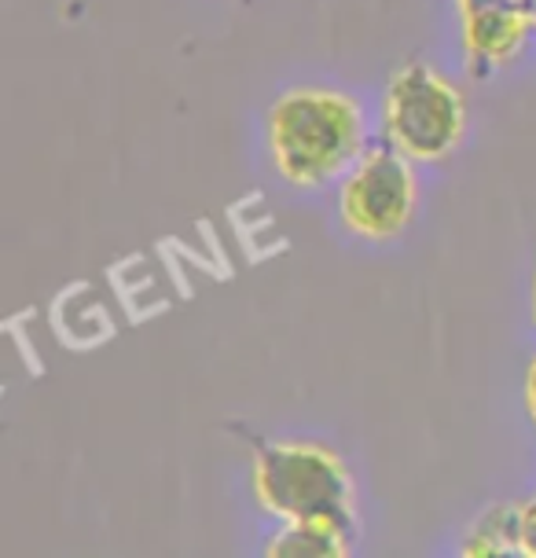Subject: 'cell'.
Wrapping results in <instances>:
<instances>
[{
  "label": "cell",
  "instance_id": "5b68a950",
  "mask_svg": "<svg viewBox=\"0 0 536 558\" xmlns=\"http://www.w3.org/2000/svg\"><path fill=\"white\" fill-rule=\"evenodd\" d=\"M463 15V45L471 74L485 82L503 63H511L529 41L536 19L519 0H466L460 4Z\"/></svg>",
  "mask_w": 536,
  "mask_h": 558
},
{
  "label": "cell",
  "instance_id": "6da1fadb",
  "mask_svg": "<svg viewBox=\"0 0 536 558\" xmlns=\"http://www.w3.org/2000/svg\"><path fill=\"white\" fill-rule=\"evenodd\" d=\"M232 434H240L251 445L254 493L268 514H276L280 522L327 518L356 536L353 477L331 448L309 441H276V437L246 430L243 423H232Z\"/></svg>",
  "mask_w": 536,
  "mask_h": 558
},
{
  "label": "cell",
  "instance_id": "ba28073f",
  "mask_svg": "<svg viewBox=\"0 0 536 558\" xmlns=\"http://www.w3.org/2000/svg\"><path fill=\"white\" fill-rule=\"evenodd\" d=\"M522 551L525 558H536V500L522 504Z\"/></svg>",
  "mask_w": 536,
  "mask_h": 558
},
{
  "label": "cell",
  "instance_id": "52a82bcc",
  "mask_svg": "<svg viewBox=\"0 0 536 558\" xmlns=\"http://www.w3.org/2000/svg\"><path fill=\"white\" fill-rule=\"evenodd\" d=\"M463 555L466 558H508V555H522V507L514 504H500L489 507L478 525L466 533L463 541Z\"/></svg>",
  "mask_w": 536,
  "mask_h": 558
},
{
  "label": "cell",
  "instance_id": "277c9868",
  "mask_svg": "<svg viewBox=\"0 0 536 558\" xmlns=\"http://www.w3.org/2000/svg\"><path fill=\"white\" fill-rule=\"evenodd\" d=\"M342 221L364 239H393L415 209V177L397 147L367 151L342 184Z\"/></svg>",
  "mask_w": 536,
  "mask_h": 558
},
{
  "label": "cell",
  "instance_id": "7a4b0ae2",
  "mask_svg": "<svg viewBox=\"0 0 536 558\" xmlns=\"http://www.w3.org/2000/svg\"><path fill=\"white\" fill-rule=\"evenodd\" d=\"M364 147L356 99L324 88H294L268 111V151L287 184L320 187Z\"/></svg>",
  "mask_w": 536,
  "mask_h": 558
},
{
  "label": "cell",
  "instance_id": "8fae6325",
  "mask_svg": "<svg viewBox=\"0 0 536 558\" xmlns=\"http://www.w3.org/2000/svg\"><path fill=\"white\" fill-rule=\"evenodd\" d=\"M533 316H536V279H533Z\"/></svg>",
  "mask_w": 536,
  "mask_h": 558
},
{
  "label": "cell",
  "instance_id": "8992f818",
  "mask_svg": "<svg viewBox=\"0 0 536 558\" xmlns=\"http://www.w3.org/2000/svg\"><path fill=\"white\" fill-rule=\"evenodd\" d=\"M356 536L327 518H297L283 522V530L272 536L268 555L272 558H342L350 555Z\"/></svg>",
  "mask_w": 536,
  "mask_h": 558
},
{
  "label": "cell",
  "instance_id": "3957f363",
  "mask_svg": "<svg viewBox=\"0 0 536 558\" xmlns=\"http://www.w3.org/2000/svg\"><path fill=\"white\" fill-rule=\"evenodd\" d=\"M386 140L412 162H441L463 140V96L426 63H404L382 104Z\"/></svg>",
  "mask_w": 536,
  "mask_h": 558
},
{
  "label": "cell",
  "instance_id": "7c38bea8",
  "mask_svg": "<svg viewBox=\"0 0 536 558\" xmlns=\"http://www.w3.org/2000/svg\"><path fill=\"white\" fill-rule=\"evenodd\" d=\"M460 4H466V0H460ZM519 4H525V0H519Z\"/></svg>",
  "mask_w": 536,
  "mask_h": 558
},
{
  "label": "cell",
  "instance_id": "9c48e42d",
  "mask_svg": "<svg viewBox=\"0 0 536 558\" xmlns=\"http://www.w3.org/2000/svg\"><path fill=\"white\" fill-rule=\"evenodd\" d=\"M525 408H529V418L536 423V361L529 364V375H525Z\"/></svg>",
  "mask_w": 536,
  "mask_h": 558
},
{
  "label": "cell",
  "instance_id": "30bf717a",
  "mask_svg": "<svg viewBox=\"0 0 536 558\" xmlns=\"http://www.w3.org/2000/svg\"><path fill=\"white\" fill-rule=\"evenodd\" d=\"M525 8H529V12H533V19H536V0H525Z\"/></svg>",
  "mask_w": 536,
  "mask_h": 558
}]
</instances>
